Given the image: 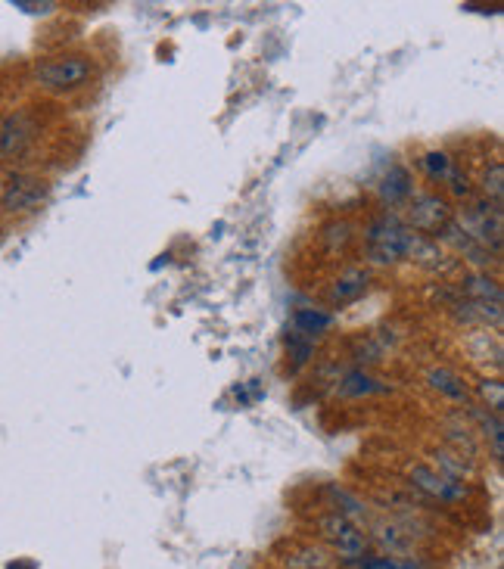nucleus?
I'll return each instance as SVG.
<instances>
[{
  "label": "nucleus",
  "mask_w": 504,
  "mask_h": 569,
  "mask_svg": "<svg viewBox=\"0 0 504 569\" xmlns=\"http://www.w3.org/2000/svg\"><path fill=\"white\" fill-rule=\"evenodd\" d=\"M414 234L405 227V221L399 215H380L368 224L364 231V249H368V259L377 265H396L402 259H408Z\"/></svg>",
  "instance_id": "f257e3e1"
},
{
  "label": "nucleus",
  "mask_w": 504,
  "mask_h": 569,
  "mask_svg": "<svg viewBox=\"0 0 504 569\" xmlns=\"http://www.w3.org/2000/svg\"><path fill=\"white\" fill-rule=\"evenodd\" d=\"M91 75H94V63L88 56H78V53L50 56V60L38 63V69H35V81L44 91H53V94L78 91L91 81Z\"/></svg>",
  "instance_id": "f03ea898"
},
{
  "label": "nucleus",
  "mask_w": 504,
  "mask_h": 569,
  "mask_svg": "<svg viewBox=\"0 0 504 569\" xmlns=\"http://www.w3.org/2000/svg\"><path fill=\"white\" fill-rule=\"evenodd\" d=\"M405 227L411 234L420 237H439L448 224H452V206L448 199H442L439 193H411V199L405 203Z\"/></svg>",
  "instance_id": "7ed1b4c3"
},
{
  "label": "nucleus",
  "mask_w": 504,
  "mask_h": 569,
  "mask_svg": "<svg viewBox=\"0 0 504 569\" xmlns=\"http://www.w3.org/2000/svg\"><path fill=\"white\" fill-rule=\"evenodd\" d=\"M318 529L330 542V548L340 554V560L364 563V554H368V535L361 532L358 523L346 520L343 514H327V517L318 520Z\"/></svg>",
  "instance_id": "20e7f679"
},
{
  "label": "nucleus",
  "mask_w": 504,
  "mask_h": 569,
  "mask_svg": "<svg viewBox=\"0 0 504 569\" xmlns=\"http://www.w3.org/2000/svg\"><path fill=\"white\" fill-rule=\"evenodd\" d=\"M50 196V184L35 175H13L0 190V212L4 215H25L35 212Z\"/></svg>",
  "instance_id": "39448f33"
},
{
  "label": "nucleus",
  "mask_w": 504,
  "mask_h": 569,
  "mask_svg": "<svg viewBox=\"0 0 504 569\" xmlns=\"http://www.w3.org/2000/svg\"><path fill=\"white\" fill-rule=\"evenodd\" d=\"M408 479H411V486L420 489L424 495L436 498V501H464L467 498V486L461 479H452V476H445L427 464H414L408 470Z\"/></svg>",
  "instance_id": "423d86ee"
},
{
  "label": "nucleus",
  "mask_w": 504,
  "mask_h": 569,
  "mask_svg": "<svg viewBox=\"0 0 504 569\" xmlns=\"http://www.w3.org/2000/svg\"><path fill=\"white\" fill-rule=\"evenodd\" d=\"M38 134V125L32 119V112L28 109H16L4 119L0 125V156L4 159H13V156H22L28 150V144L35 140Z\"/></svg>",
  "instance_id": "0eeeda50"
},
{
  "label": "nucleus",
  "mask_w": 504,
  "mask_h": 569,
  "mask_svg": "<svg viewBox=\"0 0 504 569\" xmlns=\"http://www.w3.org/2000/svg\"><path fill=\"white\" fill-rule=\"evenodd\" d=\"M368 290H371V271L361 268V265H349V268L340 271V277L330 283L327 305L330 308H346V305L358 302Z\"/></svg>",
  "instance_id": "6e6552de"
},
{
  "label": "nucleus",
  "mask_w": 504,
  "mask_h": 569,
  "mask_svg": "<svg viewBox=\"0 0 504 569\" xmlns=\"http://www.w3.org/2000/svg\"><path fill=\"white\" fill-rule=\"evenodd\" d=\"M377 193H380V199L386 206H405L411 199V193H414L411 172L405 165H389V172L377 184Z\"/></svg>",
  "instance_id": "1a4fd4ad"
},
{
  "label": "nucleus",
  "mask_w": 504,
  "mask_h": 569,
  "mask_svg": "<svg viewBox=\"0 0 504 569\" xmlns=\"http://www.w3.org/2000/svg\"><path fill=\"white\" fill-rule=\"evenodd\" d=\"M461 293L473 302V305H483V308H501V287L486 277V274H467L461 280Z\"/></svg>",
  "instance_id": "9d476101"
},
{
  "label": "nucleus",
  "mask_w": 504,
  "mask_h": 569,
  "mask_svg": "<svg viewBox=\"0 0 504 569\" xmlns=\"http://www.w3.org/2000/svg\"><path fill=\"white\" fill-rule=\"evenodd\" d=\"M427 380L439 395H448L452 402H470V389H467L464 377L458 371H452V367H433Z\"/></svg>",
  "instance_id": "9b49d317"
},
{
  "label": "nucleus",
  "mask_w": 504,
  "mask_h": 569,
  "mask_svg": "<svg viewBox=\"0 0 504 569\" xmlns=\"http://www.w3.org/2000/svg\"><path fill=\"white\" fill-rule=\"evenodd\" d=\"M333 327V315L330 311H321V308H296L293 311V330L305 333V336H315L330 330Z\"/></svg>",
  "instance_id": "f8f14e48"
},
{
  "label": "nucleus",
  "mask_w": 504,
  "mask_h": 569,
  "mask_svg": "<svg viewBox=\"0 0 504 569\" xmlns=\"http://www.w3.org/2000/svg\"><path fill=\"white\" fill-rule=\"evenodd\" d=\"M380 392H389V386L380 383V380H374L371 374H364V371H349V374L340 380V395H346V398L380 395Z\"/></svg>",
  "instance_id": "ddd939ff"
},
{
  "label": "nucleus",
  "mask_w": 504,
  "mask_h": 569,
  "mask_svg": "<svg viewBox=\"0 0 504 569\" xmlns=\"http://www.w3.org/2000/svg\"><path fill=\"white\" fill-rule=\"evenodd\" d=\"M420 172H424L433 184H445L455 172V159L445 150H430V153L420 156Z\"/></svg>",
  "instance_id": "4468645a"
},
{
  "label": "nucleus",
  "mask_w": 504,
  "mask_h": 569,
  "mask_svg": "<svg viewBox=\"0 0 504 569\" xmlns=\"http://www.w3.org/2000/svg\"><path fill=\"white\" fill-rule=\"evenodd\" d=\"M352 237H355V227L349 221H330V224H324V231H321V243H324L327 252H346Z\"/></svg>",
  "instance_id": "2eb2a0df"
},
{
  "label": "nucleus",
  "mask_w": 504,
  "mask_h": 569,
  "mask_svg": "<svg viewBox=\"0 0 504 569\" xmlns=\"http://www.w3.org/2000/svg\"><path fill=\"white\" fill-rule=\"evenodd\" d=\"M480 187H483V199L501 206V196H504V165L501 162H489L486 165Z\"/></svg>",
  "instance_id": "dca6fc26"
},
{
  "label": "nucleus",
  "mask_w": 504,
  "mask_h": 569,
  "mask_svg": "<svg viewBox=\"0 0 504 569\" xmlns=\"http://www.w3.org/2000/svg\"><path fill=\"white\" fill-rule=\"evenodd\" d=\"M284 563L287 569H327L330 557L321 548H296Z\"/></svg>",
  "instance_id": "f3484780"
},
{
  "label": "nucleus",
  "mask_w": 504,
  "mask_h": 569,
  "mask_svg": "<svg viewBox=\"0 0 504 569\" xmlns=\"http://www.w3.org/2000/svg\"><path fill=\"white\" fill-rule=\"evenodd\" d=\"M287 346H290V355H293V361H296V367H299V364H305L308 358H312V352H315V336H305V333L293 330L290 339H287Z\"/></svg>",
  "instance_id": "a211bd4d"
},
{
  "label": "nucleus",
  "mask_w": 504,
  "mask_h": 569,
  "mask_svg": "<svg viewBox=\"0 0 504 569\" xmlns=\"http://www.w3.org/2000/svg\"><path fill=\"white\" fill-rule=\"evenodd\" d=\"M476 417H480V423H483V430H486V436H492V454H495V461H501V445H504V436H501V417L498 414H486V411H476Z\"/></svg>",
  "instance_id": "6ab92c4d"
},
{
  "label": "nucleus",
  "mask_w": 504,
  "mask_h": 569,
  "mask_svg": "<svg viewBox=\"0 0 504 569\" xmlns=\"http://www.w3.org/2000/svg\"><path fill=\"white\" fill-rule=\"evenodd\" d=\"M480 395L489 402L492 414L501 417V408H504V389H501V383H498V380H486V383H480Z\"/></svg>",
  "instance_id": "aec40b11"
},
{
  "label": "nucleus",
  "mask_w": 504,
  "mask_h": 569,
  "mask_svg": "<svg viewBox=\"0 0 504 569\" xmlns=\"http://www.w3.org/2000/svg\"><path fill=\"white\" fill-rule=\"evenodd\" d=\"M445 184H448V190H452V193H455L458 199H467V196L473 193V187H470V178H467V175L461 172V168H458V165H455V172H452V178H448Z\"/></svg>",
  "instance_id": "412c9836"
},
{
  "label": "nucleus",
  "mask_w": 504,
  "mask_h": 569,
  "mask_svg": "<svg viewBox=\"0 0 504 569\" xmlns=\"http://www.w3.org/2000/svg\"><path fill=\"white\" fill-rule=\"evenodd\" d=\"M16 7H22L25 13H50L53 10V4H16Z\"/></svg>",
  "instance_id": "4be33fe9"
},
{
  "label": "nucleus",
  "mask_w": 504,
  "mask_h": 569,
  "mask_svg": "<svg viewBox=\"0 0 504 569\" xmlns=\"http://www.w3.org/2000/svg\"><path fill=\"white\" fill-rule=\"evenodd\" d=\"M0 243H4V227H0Z\"/></svg>",
  "instance_id": "5701e85b"
}]
</instances>
